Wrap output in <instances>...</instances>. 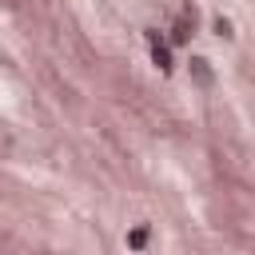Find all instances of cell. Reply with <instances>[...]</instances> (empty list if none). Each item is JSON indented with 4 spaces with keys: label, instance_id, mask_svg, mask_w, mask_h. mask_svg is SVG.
<instances>
[{
    "label": "cell",
    "instance_id": "cell-1",
    "mask_svg": "<svg viewBox=\"0 0 255 255\" xmlns=\"http://www.w3.org/2000/svg\"><path fill=\"white\" fill-rule=\"evenodd\" d=\"M191 36H195V4H183L179 20H175V28H171V44H187Z\"/></svg>",
    "mask_w": 255,
    "mask_h": 255
},
{
    "label": "cell",
    "instance_id": "cell-4",
    "mask_svg": "<svg viewBox=\"0 0 255 255\" xmlns=\"http://www.w3.org/2000/svg\"><path fill=\"white\" fill-rule=\"evenodd\" d=\"M128 243H131V247H143V243H147V231H143V227H139V231H135V235H131V239H128Z\"/></svg>",
    "mask_w": 255,
    "mask_h": 255
},
{
    "label": "cell",
    "instance_id": "cell-3",
    "mask_svg": "<svg viewBox=\"0 0 255 255\" xmlns=\"http://www.w3.org/2000/svg\"><path fill=\"white\" fill-rule=\"evenodd\" d=\"M215 36H219V40H231V36H235V32H231V20H227V16H215Z\"/></svg>",
    "mask_w": 255,
    "mask_h": 255
},
{
    "label": "cell",
    "instance_id": "cell-2",
    "mask_svg": "<svg viewBox=\"0 0 255 255\" xmlns=\"http://www.w3.org/2000/svg\"><path fill=\"white\" fill-rule=\"evenodd\" d=\"M187 72H191L199 84H211V68H207V60H203V56H191V60H187Z\"/></svg>",
    "mask_w": 255,
    "mask_h": 255
}]
</instances>
